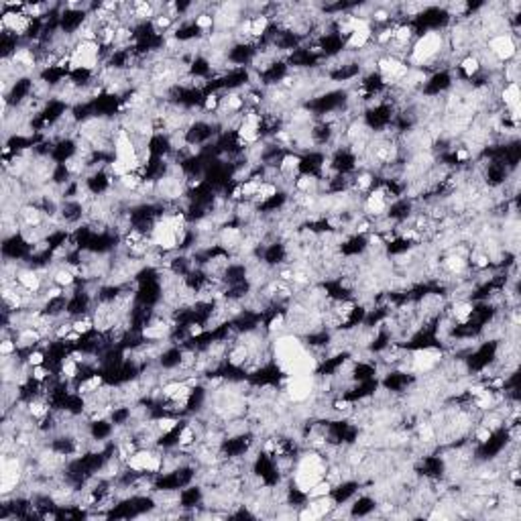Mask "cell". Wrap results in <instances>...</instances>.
Returning a JSON list of instances; mask_svg holds the SVG:
<instances>
[{
    "instance_id": "cell-2",
    "label": "cell",
    "mask_w": 521,
    "mask_h": 521,
    "mask_svg": "<svg viewBox=\"0 0 521 521\" xmlns=\"http://www.w3.org/2000/svg\"><path fill=\"white\" fill-rule=\"evenodd\" d=\"M379 509V501L373 495L359 493L354 499L348 503V517H369Z\"/></svg>"
},
{
    "instance_id": "cell-1",
    "label": "cell",
    "mask_w": 521,
    "mask_h": 521,
    "mask_svg": "<svg viewBox=\"0 0 521 521\" xmlns=\"http://www.w3.org/2000/svg\"><path fill=\"white\" fill-rule=\"evenodd\" d=\"M361 489H363V482L359 478H342L332 487L330 497L336 503V507H347L348 503L361 493Z\"/></svg>"
}]
</instances>
